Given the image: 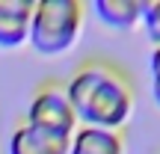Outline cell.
Instances as JSON below:
<instances>
[{
  "label": "cell",
  "mask_w": 160,
  "mask_h": 154,
  "mask_svg": "<svg viewBox=\"0 0 160 154\" xmlns=\"http://www.w3.org/2000/svg\"><path fill=\"white\" fill-rule=\"evenodd\" d=\"M142 27L148 33V39L154 42V47L160 45V0L142 6Z\"/></svg>",
  "instance_id": "8"
},
{
  "label": "cell",
  "mask_w": 160,
  "mask_h": 154,
  "mask_svg": "<svg viewBox=\"0 0 160 154\" xmlns=\"http://www.w3.org/2000/svg\"><path fill=\"white\" fill-rule=\"evenodd\" d=\"M151 95L160 107V45L151 51Z\"/></svg>",
  "instance_id": "9"
},
{
  "label": "cell",
  "mask_w": 160,
  "mask_h": 154,
  "mask_svg": "<svg viewBox=\"0 0 160 154\" xmlns=\"http://www.w3.org/2000/svg\"><path fill=\"white\" fill-rule=\"evenodd\" d=\"M77 125L119 131L133 113V86L116 65L92 59L80 65L65 86Z\"/></svg>",
  "instance_id": "1"
},
{
  "label": "cell",
  "mask_w": 160,
  "mask_h": 154,
  "mask_svg": "<svg viewBox=\"0 0 160 154\" xmlns=\"http://www.w3.org/2000/svg\"><path fill=\"white\" fill-rule=\"evenodd\" d=\"M68 154H125V139H122L119 131L80 125L71 137Z\"/></svg>",
  "instance_id": "6"
},
{
  "label": "cell",
  "mask_w": 160,
  "mask_h": 154,
  "mask_svg": "<svg viewBox=\"0 0 160 154\" xmlns=\"http://www.w3.org/2000/svg\"><path fill=\"white\" fill-rule=\"evenodd\" d=\"M157 154H160V151H157Z\"/></svg>",
  "instance_id": "10"
},
{
  "label": "cell",
  "mask_w": 160,
  "mask_h": 154,
  "mask_svg": "<svg viewBox=\"0 0 160 154\" xmlns=\"http://www.w3.org/2000/svg\"><path fill=\"white\" fill-rule=\"evenodd\" d=\"M142 6L139 0H95V15L110 30H133L142 24Z\"/></svg>",
  "instance_id": "7"
},
{
  "label": "cell",
  "mask_w": 160,
  "mask_h": 154,
  "mask_svg": "<svg viewBox=\"0 0 160 154\" xmlns=\"http://www.w3.org/2000/svg\"><path fill=\"white\" fill-rule=\"evenodd\" d=\"M71 137L45 131V127L21 125L9 137V154H68Z\"/></svg>",
  "instance_id": "4"
},
{
  "label": "cell",
  "mask_w": 160,
  "mask_h": 154,
  "mask_svg": "<svg viewBox=\"0 0 160 154\" xmlns=\"http://www.w3.org/2000/svg\"><path fill=\"white\" fill-rule=\"evenodd\" d=\"M33 6L30 0H0V47H18L30 39Z\"/></svg>",
  "instance_id": "5"
},
{
  "label": "cell",
  "mask_w": 160,
  "mask_h": 154,
  "mask_svg": "<svg viewBox=\"0 0 160 154\" xmlns=\"http://www.w3.org/2000/svg\"><path fill=\"white\" fill-rule=\"evenodd\" d=\"M83 30V6L77 0H39L33 6L30 42L36 53L57 57L77 42Z\"/></svg>",
  "instance_id": "2"
},
{
  "label": "cell",
  "mask_w": 160,
  "mask_h": 154,
  "mask_svg": "<svg viewBox=\"0 0 160 154\" xmlns=\"http://www.w3.org/2000/svg\"><path fill=\"white\" fill-rule=\"evenodd\" d=\"M27 125L33 127H45V131L62 133V137H74L77 131V116L71 110V101L65 95L62 86H42L33 95L27 110Z\"/></svg>",
  "instance_id": "3"
}]
</instances>
